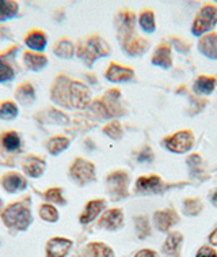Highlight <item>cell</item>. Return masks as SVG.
<instances>
[{
  "mask_svg": "<svg viewBox=\"0 0 217 257\" xmlns=\"http://www.w3.org/2000/svg\"><path fill=\"white\" fill-rule=\"evenodd\" d=\"M2 218H3L6 226L17 230L28 229V226L32 222L30 211L22 203H15V204L7 207Z\"/></svg>",
  "mask_w": 217,
  "mask_h": 257,
  "instance_id": "cell-1",
  "label": "cell"
},
{
  "mask_svg": "<svg viewBox=\"0 0 217 257\" xmlns=\"http://www.w3.org/2000/svg\"><path fill=\"white\" fill-rule=\"evenodd\" d=\"M217 22V9L214 6L208 5L202 7L197 18L194 19L193 33L195 36H201L205 32H208L216 25Z\"/></svg>",
  "mask_w": 217,
  "mask_h": 257,
  "instance_id": "cell-2",
  "label": "cell"
},
{
  "mask_svg": "<svg viewBox=\"0 0 217 257\" xmlns=\"http://www.w3.org/2000/svg\"><path fill=\"white\" fill-rule=\"evenodd\" d=\"M164 143H166L167 149L174 153H186L193 146V135L189 131L176 132L175 135L167 138Z\"/></svg>",
  "mask_w": 217,
  "mask_h": 257,
  "instance_id": "cell-3",
  "label": "cell"
},
{
  "mask_svg": "<svg viewBox=\"0 0 217 257\" xmlns=\"http://www.w3.org/2000/svg\"><path fill=\"white\" fill-rule=\"evenodd\" d=\"M68 95H70L71 105L74 108L83 109L90 102V91L84 84L79 82H72L68 86Z\"/></svg>",
  "mask_w": 217,
  "mask_h": 257,
  "instance_id": "cell-4",
  "label": "cell"
},
{
  "mask_svg": "<svg viewBox=\"0 0 217 257\" xmlns=\"http://www.w3.org/2000/svg\"><path fill=\"white\" fill-rule=\"evenodd\" d=\"M109 52H110L109 45H107L103 40H101V38L98 37L91 38V40L88 41L86 49H84V59L87 60L88 64H91L97 57L105 56Z\"/></svg>",
  "mask_w": 217,
  "mask_h": 257,
  "instance_id": "cell-5",
  "label": "cell"
},
{
  "mask_svg": "<svg viewBox=\"0 0 217 257\" xmlns=\"http://www.w3.org/2000/svg\"><path fill=\"white\" fill-rule=\"evenodd\" d=\"M71 174L80 183H86V181L93 180L94 176H95V169H94V165L91 162H87L84 159H76L75 164L72 165V168H71Z\"/></svg>",
  "mask_w": 217,
  "mask_h": 257,
  "instance_id": "cell-6",
  "label": "cell"
},
{
  "mask_svg": "<svg viewBox=\"0 0 217 257\" xmlns=\"http://www.w3.org/2000/svg\"><path fill=\"white\" fill-rule=\"evenodd\" d=\"M72 242L65 238H52L47 245L48 257H65L70 252Z\"/></svg>",
  "mask_w": 217,
  "mask_h": 257,
  "instance_id": "cell-7",
  "label": "cell"
},
{
  "mask_svg": "<svg viewBox=\"0 0 217 257\" xmlns=\"http://www.w3.org/2000/svg\"><path fill=\"white\" fill-rule=\"evenodd\" d=\"M126 184H128V176L122 172H117L109 176L107 178V185L109 189L113 195L117 196H122L125 195V189H126Z\"/></svg>",
  "mask_w": 217,
  "mask_h": 257,
  "instance_id": "cell-8",
  "label": "cell"
},
{
  "mask_svg": "<svg viewBox=\"0 0 217 257\" xmlns=\"http://www.w3.org/2000/svg\"><path fill=\"white\" fill-rule=\"evenodd\" d=\"M155 224L159 230L162 231H167L170 229L172 224H175L178 222V215L172 210L159 211L155 214Z\"/></svg>",
  "mask_w": 217,
  "mask_h": 257,
  "instance_id": "cell-9",
  "label": "cell"
},
{
  "mask_svg": "<svg viewBox=\"0 0 217 257\" xmlns=\"http://www.w3.org/2000/svg\"><path fill=\"white\" fill-rule=\"evenodd\" d=\"M106 78L111 82H125L133 78V71L130 68H125L118 64H111L106 72Z\"/></svg>",
  "mask_w": 217,
  "mask_h": 257,
  "instance_id": "cell-10",
  "label": "cell"
},
{
  "mask_svg": "<svg viewBox=\"0 0 217 257\" xmlns=\"http://www.w3.org/2000/svg\"><path fill=\"white\" fill-rule=\"evenodd\" d=\"M122 219L124 216L120 210H110L102 216L101 226L107 230H116L122 224Z\"/></svg>",
  "mask_w": 217,
  "mask_h": 257,
  "instance_id": "cell-11",
  "label": "cell"
},
{
  "mask_svg": "<svg viewBox=\"0 0 217 257\" xmlns=\"http://www.w3.org/2000/svg\"><path fill=\"white\" fill-rule=\"evenodd\" d=\"M199 51L205 56L210 59H217V34H208L199 41Z\"/></svg>",
  "mask_w": 217,
  "mask_h": 257,
  "instance_id": "cell-12",
  "label": "cell"
},
{
  "mask_svg": "<svg viewBox=\"0 0 217 257\" xmlns=\"http://www.w3.org/2000/svg\"><path fill=\"white\" fill-rule=\"evenodd\" d=\"M105 208V201L103 200H93L86 206L83 215L80 216V222L82 223H88L99 215V212Z\"/></svg>",
  "mask_w": 217,
  "mask_h": 257,
  "instance_id": "cell-13",
  "label": "cell"
},
{
  "mask_svg": "<svg viewBox=\"0 0 217 257\" xmlns=\"http://www.w3.org/2000/svg\"><path fill=\"white\" fill-rule=\"evenodd\" d=\"M2 184H3V187L6 188V191L9 192H17L26 188V181H25V178L17 173L7 174V176L2 180Z\"/></svg>",
  "mask_w": 217,
  "mask_h": 257,
  "instance_id": "cell-14",
  "label": "cell"
},
{
  "mask_svg": "<svg viewBox=\"0 0 217 257\" xmlns=\"http://www.w3.org/2000/svg\"><path fill=\"white\" fill-rule=\"evenodd\" d=\"M45 166L47 164L40 158H34V157H30L25 161L24 169L26 170V173L32 177H40L44 170H45Z\"/></svg>",
  "mask_w": 217,
  "mask_h": 257,
  "instance_id": "cell-15",
  "label": "cell"
},
{
  "mask_svg": "<svg viewBox=\"0 0 217 257\" xmlns=\"http://www.w3.org/2000/svg\"><path fill=\"white\" fill-rule=\"evenodd\" d=\"M26 45L33 51H42L47 47V37L41 32H33L26 38Z\"/></svg>",
  "mask_w": 217,
  "mask_h": 257,
  "instance_id": "cell-16",
  "label": "cell"
},
{
  "mask_svg": "<svg viewBox=\"0 0 217 257\" xmlns=\"http://www.w3.org/2000/svg\"><path fill=\"white\" fill-rule=\"evenodd\" d=\"M153 64L168 68L171 66V51L168 47H160L153 55Z\"/></svg>",
  "mask_w": 217,
  "mask_h": 257,
  "instance_id": "cell-17",
  "label": "cell"
},
{
  "mask_svg": "<svg viewBox=\"0 0 217 257\" xmlns=\"http://www.w3.org/2000/svg\"><path fill=\"white\" fill-rule=\"evenodd\" d=\"M25 63L30 70L38 71L47 66L48 60L45 56H40V55H34V53L28 52V53H25Z\"/></svg>",
  "mask_w": 217,
  "mask_h": 257,
  "instance_id": "cell-18",
  "label": "cell"
},
{
  "mask_svg": "<svg viewBox=\"0 0 217 257\" xmlns=\"http://www.w3.org/2000/svg\"><path fill=\"white\" fill-rule=\"evenodd\" d=\"M180 242H182V234L178 233V231L171 233L168 235V238L166 239V242H164V252L167 254H175L178 252Z\"/></svg>",
  "mask_w": 217,
  "mask_h": 257,
  "instance_id": "cell-19",
  "label": "cell"
},
{
  "mask_svg": "<svg viewBox=\"0 0 217 257\" xmlns=\"http://www.w3.org/2000/svg\"><path fill=\"white\" fill-rule=\"evenodd\" d=\"M157 187H160V178L157 176H151V177H140L137 180L136 188L139 191H153Z\"/></svg>",
  "mask_w": 217,
  "mask_h": 257,
  "instance_id": "cell-20",
  "label": "cell"
},
{
  "mask_svg": "<svg viewBox=\"0 0 217 257\" xmlns=\"http://www.w3.org/2000/svg\"><path fill=\"white\" fill-rule=\"evenodd\" d=\"M70 145V141L67 138H61V136H57V138H53L51 141L48 142V149L53 155L60 154L61 151H64Z\"/></svg>",
  "mask_w": 217,
  "mask_h": 257,
  "instance_id": "cell-21",
  "label": "cell"
},
{
  "mask_svg": "<svg viewBox=\"0 0 217 257\" xmlns=\"http://www.w3.org/2000/svg\"><path fill=\"white\" fill-rule=\"evenodd\" d=\"M213 89H214V79L208 78V76H199L195 82V86H194V90L197 93L209 94L212 93Z\"/></svg>",
  "mask_w": 217,
  "mask_h": 257,
  "instance_id": "cell-22",
  "label": "cell"
},
{
  "mask_svg": "<svg viewBox=\"0 0 217 257\" xmlns=\"http://www.w3.org/2000/svg\"><path fill=\"white\" fill-rule=\"evenodd\" d=\"M18 11V5L10 0H0V19H7L14 17Z\"/></svg>",
  "mask_w": 217,
  "mask_h": 257,
  "instance_id": "cell-23",
  "label": "cell"
},
{
  "mask_svg": "<svg viewBox=\"0 0 217 257\" xmlns=\"http://www.w3.org/2000/svg\"><path fill=\"white\" fill-rule=\"evenodd\" d=\"M55 53L57 56L63 57V59H70L74 55V45L72 42L67 41V40H63L60 41L55 48Z\"/></svg>",
  "mask_w": 217,
  "mask_h": 257,
  "instance_id": "cell-24",
  "label": "cell"
},
{
  "mask_svg": "<svg viewBox=\"0 0 217 257\" xmlns=\"http://www.w3.org/2000/svg\"><path fill=\"white\" fill-rule=\"evenodd\" d=\"M145 47H147V44L141 38H130L129 41L125 44V48H126V51L129 52L130 55H140V53H143L145 51Z\"/></svg>",
  "mask_w": 217,
  "mask_h": 257,
  "instance_id": "cell-25",
  "label": "cell"
},
{
  "mask_svg": "<svg viewBox=\"0 0 217 257\" xmlns=\"http://www.w3.org/2000/svg\"><path fill=\"white\" fill-rule=\"evenodd\" d=\"M140 26L143 28L144 32L152 33L155 30V17L152 11H144L143 14L140 15Z\"/></svg>",
  "mask_w": 217,
  "mask_h": 257,
  "instance_id": "cell-26",
  "label": "cell"
},
{
  "mask_svg": "<svg viewBox=\"0 0 217 257\" xmlns=\"http://www.w3.org/2000/svg\"><path fill=\"white\" fill-rule=\"evenodd\" d=\"M18 114V108L14 102H5L0 106V118L11 120Z\"/></svg>",
  "mask_w": 217,
  "mask_h": 257,
  "instance_id": "cell-27",
  "label": "cell"
},
{
  "mask_svg": "<svg viewBox=\"0 0 217 257\" xmlns=\"http://www.w3.org/2000/svg\"><path fill=\"white\" fill-rule=\"evenodd\" d=\"M19 101H22L24 103H30L34 99V89H33L30 84H24L18 89L17 93Z\"/></svg>",
  "mask_w": 217,
  "mask_h": 257,
  "instance_id": "cell-28",
  "label": "cell"
},
{
  "mask_svg": "<svg viewBox=\"0 0 217 257\" xmlns=\"http://www.w3.org/2000/svg\"><path fill=\"white\" fill-rule=\"evenodd\" d=\"M3 146L6 149L10 150V151H14V150H18L19 146H21V139L19 136L15 134V132H9L3 136Z\"/></svg>",
  "mask_w": 217,
  "mask_h": 257,
  "instance_id": "cell-29",
  "label": "cell"
},
{
  "mask_svg": "<svg viewBox=\"0 0 217 257\" xmlns=\"http://www.w3.org/2000/svg\"><path fill=\"white\" fill-rule=\"evenodd\" d=\"M40 215H41L42 219L48 220V222H56V220L59 219V212L51 204H44L40 208Z\"/></svg>",
  "mask_w": 217,
  "mask_h": 257,
  "instance_id": "cell-30",
  "label": "cell"
},
{
  "mask_svg": "<svg viewBox=\"0 0 217 257\" xmlns=\"http://www.w3.org/2000/svg\"><path fill=\"white\" fill-rule=\"evenodd\" d=\"M90 249L93 250L94 257H114V253L109 246H106L105 243L94 242L91 243Z\"/></svg>",
  "mask_w": 217,
  "mask_h": 257,
  "instance_id": "cell-31",
  "label": "cell"
},
{
  "mask_svg": "<svg viewBox=\"0 0 217 257\" xmlns=\"http://www.w3.org/2000/svg\"><path fill=\"white\" fill-rule=\"evenodd\" d=\"M103 131H105V134L110 136V138H113V139H120L121 135H122V128H121L118 121H113L110 124H107Z\"/></svg>",
  "mask_w": 217,
  "mask_h": 257,
  "instance_id": "cell-32",
  "label": "cell"
},
{
  "mask_svg": "<svg viewBox=\"0 0 217 257\" xmlns=\"http://www.w3.org/2000/svg\"><path fill=\"white\" fill-rule=\"evenodd\" d=\"M14 78V71L13 68L0 59V82H7Z\"/></svg>",
  "mask_w": 217,
  "mask_h": 257,
  "instance_id": "cell-33",
  "label": "cell"
},
{
  "mask_svg": "<svg viewBox=\"0 0 217 257\" xmlns=\"http://www.w3.org/2000/svg\"><path fill=\"white\" fill-rule=\"evenodd\" d=\"M45 196H47V199L49 201H55V203H60V204H64L65 203L63 196H61V191L59 188H52V189H49Z\"/></svg>",
  "mask_w": 217,
  "mask_h": 257,
  "instance_id": "cell-34",
  "label": "cell"
},
{
  "mask_svg": "<svg viewBox=\"0 0 217 257\" xmlns=\"http://www.w3.org/2000/svg\"><path fill=\"white\" fill-rule=\"evenodd\" d=\"M201 210V204L197 200H187L185 203V211L187 214H197Z\"/></svg>",
  "mask_w": 217,
  "mask_h": 257,
  "instance_id": "cell-35",
  "label": "cell"
},
{
  "mask_svg": "<svg viewBox=\"0 0 217 257\" xmlns=\"http://www.w3.org/2000/svg\"><path fill=\"white\" fill-rule=\"evenodd\" d=\"M136 226H137V229H139V231L141 234H140V237H144L145 234L149 231V226H148V222L145 218H137V222H136Z\"/></svg>",
  "mask_w": 217,
  "mask_h": 257,
  "instance_id": "cell-36",
  "label": "cell"
},
{
  "mask_svg": "<svg viewBox=\"0 0 217 257\" xmlns=\"http://www.w3.org/2000/svg\"><path fill=\"white\" fill-rule=\"evenodd\" d=\"M197 257H217V253L209 246H203V248L199 249Z\"/></svg>",
  "mask_w": 217,
  "mask_h": 257,
  "instance_id": "cell-37",
  "label": "cell"
},
{
  "mask_svg": "<svg viewBox=\"0 0 217 257\" xmlns=\"http://www.w3.org/2000/svg\"><path fill=\"white\" fill-rule=\"evenodd\" d=\"M136 257H156V253L153 250H148V249H144V250H140Z\"/></svg>",
  "mask_w": 217,
  "mask_h": 257,
  "instance_id": "cell-38",
  "label": "cell"
},
{
  "mask_svg": "<svg viewBox=\"0 0 217 257\" xmlns=\"http://www.w3.org/2000/svg\"><path fill=\"white\" fill-rule=\"evenodd\" d=\"M209 239H210V242L214 243V245H217V230L212 234V235H210V238Z\"/></svg>",
  "mask_w": 217,
  "mask_h": 257,
  "instance_id": "cell-39",
  "label": "cell"
},
{
  "mask_svg": "<svg viewBox=\"0 0 217 257\" xmlns=\"http://www.w3.org/2000/svg\"><path fill=\"white\" fill-rule=\"evenodd\" d=\"M213 201H214V203H217V192L214 193V196H213Z\"/></svg>",
  "mask_w": 217,
  "mask_h": 257,
  "instance_id": "cell-40",
  "label": "cell"
},
{
  "mask_svg": "<svg viewBox=\"0 0 217 257\" xmlns=\"http://www.w3.org/2000/svg\"><path fill=\"white\" fill-rule=\"evenodd\" d=\"M0 210H2V200H0Z\"/></svg>",
  "mask_w": 217,
  "mask_h": 257,
  "instance_id": "cell-41",
  "label": "cell"
}]
</instances>
